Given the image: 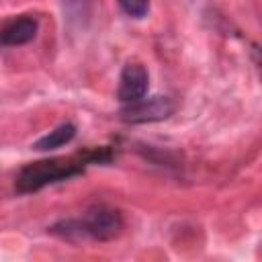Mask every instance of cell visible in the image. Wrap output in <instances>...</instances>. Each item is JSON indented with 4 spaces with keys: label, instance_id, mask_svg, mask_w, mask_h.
Listing matches in <instances>:
<instances>
[{
    "label": "cell",
    "instance_id": "cell-5",
    "mask_svg": "<svg viewBox=\"0 0 262 262\" xmlns=\"http://www.w3.org/2000/svg\"><path fill=\"white\" fill-rule=\"evenodd\" d=\"M37 29H39V25H37V18H33V16L25 14V16L12 18L0 29V45H6V47L25 45L35 39Z\"/></svg>",
    "mask_w": 262,
    "mask_h": 262
},
{
    "label": "cell",
    "instance_id": "cell-1",
    "mask_svg": "<svg viewBox=\"0 0 262 262\" xmlns=\"http://www.w3.org/2000/svg\"><path fill=\"white\" fill-rule=\"evenodd\" d=\"M113 158H115L113 149L108 145H104V147L84 149V151H78L68 158H49V160L31 162L18 170L14 188L20 194L37 192V190L45 188L47 184L63 182V180L84 174V170L92 164H108Z\"/></svg>",
    "mask_w": 262,
    "mask_h": 262
},
{
    "label": "cell",
    "instance_id": "cell-3",
    "mask_svg": "<svg viewBox=\"0 0 262 262\" xmlns=\"http://www.w3.org/2000/svg\"><path fill=\"white\" fill-rule=\"evenodd\" d=\"M174 113V102L168 96H151V98H141L129 104H123L119 111V119L131 125L139 123H156L164 121Z\"/></svg>",
    "mask_w": 262,
    "mask_h": 262
},
{
    "label": "cell",
    "instance_id": "cell-7",
    "mask_svg": "<svg viewBox=\"0 0 262 262\" xmlns=\"http://www.w3.org/2000/svg\"><path fill=\"white\" fill-rule=\"evenodd\" d=\"M117 2L121 10L133 18H143L149 10V0H117Z\"/></svg>",
    "mask_w": 262,
    "mask_h": 262
},
{
    "label": "cell",
    "instance_id": "cell-2",
    "mask_svg": "<svg viewBox=\"0 0 262 262\" xmlns=\"http://www.w3.org/2000/svg\"><path fill=\"white\" fill-rule=\"evenodd\" d=\"M123 229V215L119 209L108 205H92L80 219L59 221L49 227L53 235L61 239L80 242V239H96L108 242L115 239Z\"/></svg>",
    "mask_w": 262,
    "mask_h": 262
},
{
    "label": "cell",
    "instance_id": "cell-8",
    "mask_svg": "<svg viewBox=\"0 0 262 262\" xmlns=\"http://www.w3.org/2000/svg\"><path fill=\"white\" fill-rule=\"evenodd\" d=\"M61 4H63L70 12H74V10H80L84 4H88V0H61Z\"/></svg>",
    "mask_w": 262,
    "mask_h": 262
},
{
    "label": "cell",
    "instance_id": "cell-4",
    "mask_svg": "<svg viewBox=\"0 0 262 262\" xmlns=\"http://www.w3.org/2000/svg\"><path fill=\"white\" fill-rule=\"evenodd\" d=\"M147 88H149V76H147V70L137 63V61H129L123 72H121V80H119V100L123 104H129V102H135V100H141L145 94H147Z\"/></svg>",
    "mask_w": 262,
    "mask_h": 262
},
{
    "label": "cell",
    "instance_id": "cell-6",
    "mask_svg": "<svg viewBox=\"0 0 262 262\" xmlns=\"http://www.w3.org/2000/svg\"><path fill=\"white\" fill-rule=\"evenodd\" d=\"M74 137H76V125L74 123H61L59 127H55L47 135L39 137L33 143V147L39 149V151H49V149H55V147H61V145L70 143Z\"/></svg>",
    "mask_w": 262,
    "mask_h": 262
}]
</instances>
